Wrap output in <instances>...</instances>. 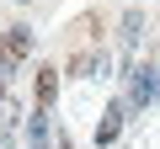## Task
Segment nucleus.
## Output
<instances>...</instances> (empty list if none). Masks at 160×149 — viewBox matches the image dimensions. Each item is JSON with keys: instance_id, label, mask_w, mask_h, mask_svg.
I'll return each mask as SVG.
<instances>
[{"instance_id": "f257e3e1", "label": "nucleus", "mask_w": 160, "mask_h": 149, "mask_svg": "<svg viewBox=\"0 0 160 149\" xmlns=\"http://www.w3.org/2000/svg\"><path fill=\"white\" fill-rule=\"evenodd\" d=\"M160 91V69H133V85H128V107H149Z\"/></svg>"}, {"instance_id": "f03ea898", "label": "nucleus", "mask_w": 160, "mask_h": 149, "mask_svg": "<svg viewBox=\"0 0 160 149\" xmlns=\"http://www.w3.org/2000/svg\"><path fill=\"white\" fill-rule=\"evenodd\" d=\"M27 48H32V32H27V27H11L6 37H0V53H6V59H22Z\"/></svg>"}, {"instance_id": "7ed1b4c3", "label": "nucleus", "mask_w": 160, "mask_h": 149, "mask_svg": "<svg viewBox=\"0 0 160 149\" xmlns=\"http://www.w3.org/2000/svg\"><path fill=\"white\" fill-rule=\"evenodd\" d=\"M118 128H123V107H107V123L96 128V144H112V138H118Z\"/></svg>"}, {"instance_id": "20e7f679", "label": "nucleus", "mask_w": 160, "mask_h": 149, "mask_svg": "<svg viewBox=\"0 0 160 149\" xmlns=\"http://www.w3.org/2000/svg\"><path fill=\"white\" fill-rule=\"evenodd\" d=\"M53 91H59V74H53V69H43V74H38V107H48V101H53Z\"/></svg>"}, {"instance_id": "39448f33", "label": "nucleus", "mask_w": 160, "mask_h": 149, "mask_svg": "<svg viewBox=\"0 0 160 149\" xmlns=\"http://www.w3.org/2000/svg\"><path fill=\"white\" fill-rule=\"evenodd\" d=\"M69 69H75V74H107V53H96V59L86 53V59H75Z\"/></svg>"}]
</instances>
